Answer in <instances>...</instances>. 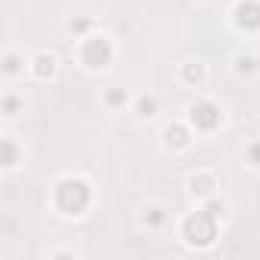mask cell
Listing matches in <instances>:
<instances>
[{
    "label": "cell",
    "mask_w": 260,
    "mask_h": 260,
    "mask_svg": "<svg viewBox=\"0 0 260 260\" xmlns=\"http://www.w3.org/2000/svg\"><path fill=\"white\" fill-rule=\"evenodd\" d=\"M110 55H113V46H110V40L107 37H83V43H80V61L86 64V68H92V71H98V68H104L107 61H110Z\"/></svg>",
    "instance_id": "cell-1"
},
{
    "label": "cell",
    "mask_w": 260,
    "mask_h": 260,
    "mask_svg": "<svg viewBox=\"0 0 260 260\" xmlns=\"http://www.w3.org/2000/svg\"><path fill=\"white\" fill-rule=\"evenodd\" d=\"M220 119H223V113H220L217 104H211V101H196V104H190V122H193L196 128H202V132L217 128Z\"/></svg>",
    "instance_id": "cell-2"
},
{
    "label": "cell",
    "mask_w": 260,
    "mask_h": 260,
    "mask_svg": "<svg viewBox=\"0 0 260 260\" xmlns=\"http://www.w3.org/2000/svg\"><path fill=\"white\" fill-rule=\"evenodd\" d=\"M233 19H236V25L242 31H257L260 28V4H254V0H242V4L236 7V13H233Z\"/></svg>",
    "instance_id": "cell-3"
},
{
    "label": "cell",
    "mask_w": 260,
    "mask_h": 260,
    "mask_svg": "<svg viewBox=\"0 0 260 260\" xmlns=\"http://www.w3.org/2000/svg\"><path fill=\"white\" fill-rule=\"evenodd\" d=\"M31 74H34V77H40V80L52 77V74H55V55H49V52L34 55V58H31Z\"/></svg>",
    "instance_id": "cell-4"
},
{
    "label": "cell",
    "mask_w": 260,
    "mask_h": 260,
    "mask_svg": "<svg viewBox=\"0 0 260 260\" xmlns=\"http://www.w3.org/2000/svg\"><path fill=\"white\" fill-rule=\"evenodd\" d=\"M153 113H156V98H138V116L150 119Z\"/></svg>",
    "instance_id": "cell-5"
},
{
    "label": "cell",
    "mask_w": 260,
    "mask_h": 260,
    "mask_svg": "<svg viewBox=\"0 0 260 260\" xmlns=\"http://www.w3.org/2000/svg\"><path fill=\"white\" fill-rule=\"evenodd\" d=\"M104 101H107V104H110V107H122V104H125V101H128V95H125V92H122V89H110V92H107V98H104Z\"/></svg>",
    "instance_id": "cell-6"
},
{
    "label": "cell",
    "mask_w": 260,
    "mask_h": 260,
    "mask_svg": "<svg viewBox=\"0 0 260 260\" xmlns=\"http://www.w3.org/2000/svg\"><path fill=\"white\" fill-rule=\"evenodd\" d=\"M13 166H16V144L7 138L4 141V169H13Z\"/></svg>",
    "instance_id": "cell-7"
},
{
    "label": "cell",
    "mask_w": 260,
    "mask_h": 260,
    "mask_svg": "<svg viewBox=\"0 0 260 260\" xmlns=\"http://www.w3.org/2000/svg\"><path fill=\"white\" fill-rule=\"evenodd\" d=\"M19 71H22V68H19V55H16V52H10V55H7V61H4V74H7V77H16Z\"/></svg>",
    "instance_id": "cell-8"
},
{
    "label": "cell",
    "mask_w": 260,
    "mask_h": 260,
    "mask_svg": "<svg viewBox=\"0 0 260 260\" xmlns=\"http://www.w3.org/2000/svg\"><path fill=\"white\" fill-rule=\"evenodd\" d=\"M187 74H190V80H196V83H202V77H205V71H202L199 61H190V64H187Z\"/></svg>",
    "instance_id": "cell-9"
},
{
    "label": "cell",
    "mask_w": 260,
    "mask_h": 260,
    "mask_svg": "<svg viewBox=\"0 0 260 260\" xmlns=\"http://www.w3.org/2000/svg\"><path fill=\"white\" fill-rule=\"evenodd\" d=\"M248 162H251L254 169H260V141H254V144L248 147Z\"/></svg>",
    "instance_id": "cell-10"
},
{
    "label": "cell",
    "mask_w": 260,
    "mask_h": 260,
    "mask_svg": "<svg viewBox=\"0 0 260 260\" xmlns=\"http://www.w3.org/2000/svg\"><path fill=\"white\" fill-rule=\"evenodd\" d=\"M89 25H92L89 19H80V22H71V25H68V31H71V34H83Z\"/></svg>",
    "instance_id": "cell-11"
},
{
    "label": "cell",
    "mask_w": 260,
    "mask_h": 260,
    "mask_svg": "<svg viewBox=\"0 0 260 260\" xmlns=\"http://www.w3.org/2000/svg\"><path fill=\"white\" fill-rule=\"evenodd\" d=\"M16 107H19V101H16L13 95H7V98H4V110H7V116H16Z\"/></svg>",
    "instance_id": "cell-12"
},
{
    "label": "cell",
    "mask_w": 260,
    "mask_h": 260,
    "mask_svg": "<svg viewBox=\"0 0 260 260\" xmlns=\"http://www.w3.org/2000/svg\"><path fill=\"white\" fill-rule=\"evenodd\" d=\"M257 61H260V58H257Z\"/></svg>",
    "instance_id": "cell-13"
}]
</instances>
